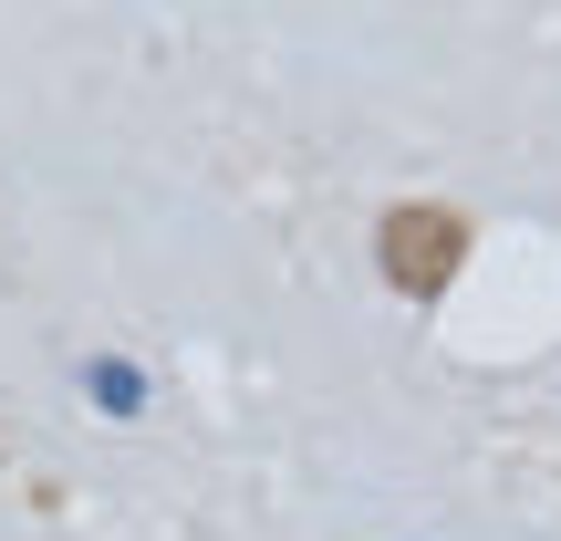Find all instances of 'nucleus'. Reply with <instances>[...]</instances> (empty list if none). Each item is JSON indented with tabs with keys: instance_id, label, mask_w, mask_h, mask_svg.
<instances>
[{
	"instance_id": "nucleus-1",
	"label": "nucleus",
	"mask_w": 561,
	"mask_h": 541,
	"mask_svg": "<svg viewBox=\"0 0 561 541\" xmlns=\"http://www.w3.org/2000/svg\"><path fill=\"white\" fill-rule=\"evenodd\" d=\"M375 250H385V281H396L405 302H437L447 281H458V261H468V219L437 208V199H405V208H385Z\"/></svg>"
}]
</instances>
